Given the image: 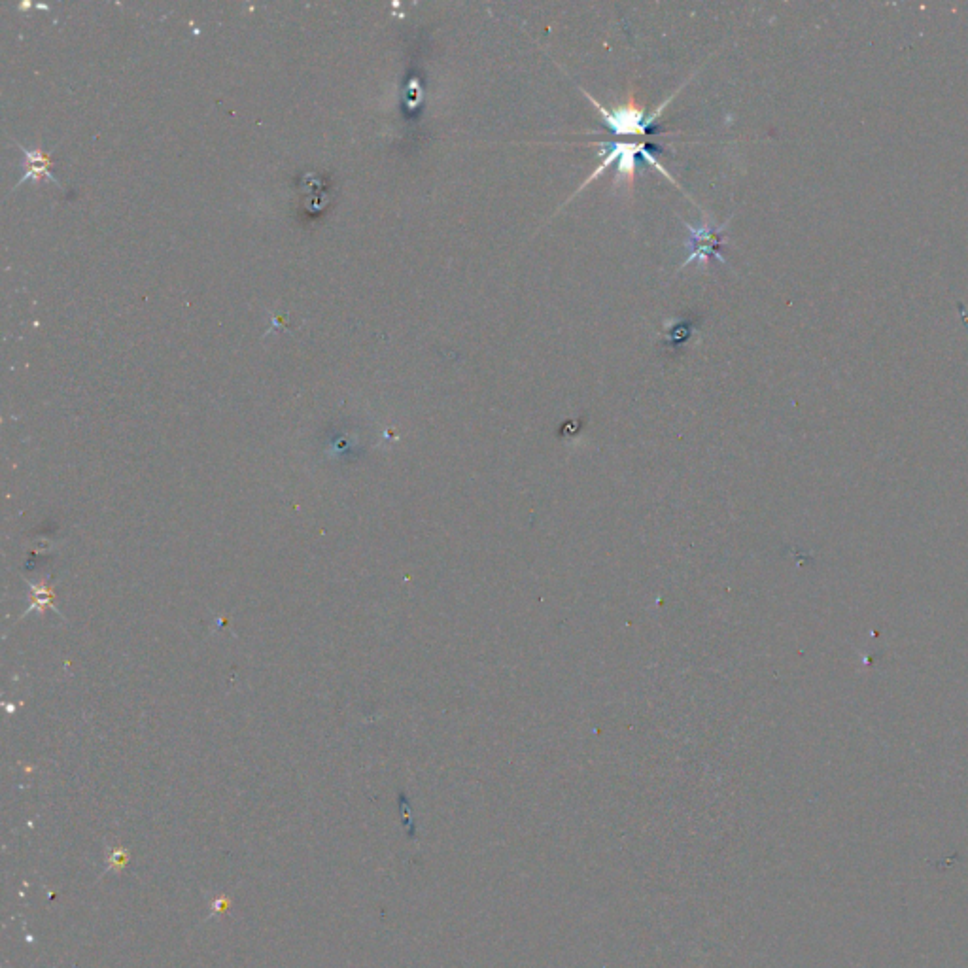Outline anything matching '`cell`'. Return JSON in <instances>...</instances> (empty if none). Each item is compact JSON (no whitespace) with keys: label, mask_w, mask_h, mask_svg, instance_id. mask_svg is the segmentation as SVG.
Here are the masks:
<instances>
[{"label":"cell","mask_w":968,"mask_h":968,"mask_svg":"<svg viewBox=\"0 0 968 968\" xmlns=\"http://www.w3.org/2000/svg\"><path fill=\"white\" fill-rule=\"evenodd\" d=\"M600 148H604L605 150V152H600L602 156H605V159L602 161V165H600V167H598L594 173L588 176L587 182H585V184H583L579 190H583L585 186H588V184H590V182H592V180H594L598 174H602L604 171H607L611 163H617L619 174H624V176H626V182H628V184H630V188H632L634 178H636V157L638 156L643 157V159H645L649 165H653L657 171H660V173L664 174V176H666L670 182H674L675 186H677V182H675L674 178L670 176V173H668V171H666V169H664V167L658 163L657 159H655V156H653V152L647 148V144H630V142H600Z\"/></svg>","instance_id":"obj_2"},{"label":"cell","mask_w":968,"mask_h":968,"mask_svg":"<svg viewBox=\"0 0 968 968\" xmlns=\"http://www.w3.org/2000/svg\"><path fill=\"white\" fill-rule=\"evenodd\" d=\"M723 229H725V225L719 227V229H711L708 224L702 225V227H692V225L687 224V231L691 235L694 250H692V254L687 258V261L683 263V267L689 265L692 261L706 263L708 258L725 261L723 260V256H721V252H719V246L725 244Z\"/></svg>","instance_id":"obj_3"},{"label":"cell","mask_w":968,"mask_h":968,"mask_svg":"<svg viewBox=\"0 0 968 968\" xmlns=\"http://www.w3.org/2000/svg\"><path fill=\"white\" fill-rule=\"evenodd\" d=\"M18 146L21 148V150H23L25 157H27V161H25V169H27V171H25V174L21 176V180H19L18 184H16L14 188H18V186L23 184V182H27L29 178H31V180L48 178V180H52L55 186L63 188V184H61V182H57V178H55V176L52 174V171H50V169H52V156H50V152H42V150H38V148H35V150H29V148L21 146L19 142Z\"/></svg>","instance_id":"obj_4"},{"label":"cell","mask_w":968,"mask_h":968,"mask_svg":"<svg viewBox=\"0 0 968 968\" xmlns=\"http://www.w3.org/2000/svg\"><path fill=\"white\" fill-rule=\"evenodd\" d=\"M583 95H587L588 101L594 104V108L602 114L605 125L617 137H645L649 133V129L657 123L658 116L664 112V108L674 99V97L666 99L653 114L645 116V110L636 104L634 95H630L628 103L619 106V108H613V110H609V108H605L604 104L598 103L585 89H583Z\"/></svg>","instance_id":"obj_1"}]
</instances>
